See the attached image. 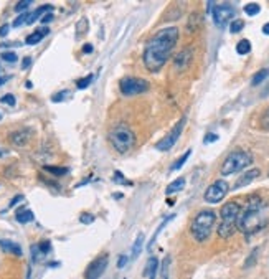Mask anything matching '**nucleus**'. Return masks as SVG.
Masks as SVG:
<instances>
[{"label": "nucleus", "instance_id": "f257e3e1", "mask_svg": "<svg viewBox=\"0 0 269 279\" xmlns=\"http://www.w3.org/2000/svg\"><path fill=\"white\" fill-rule=\"evenodd\" d=\"M179 41V28L167 27L163 30L157 32L144 50V65L150 73H159L163 68V65L169 61V58L174 52L175 45Z\"/></svg>", "mask_w": 269, "mask_h": 279}, {"label": "nucleus", "instance_id": "f03ea898", "mask_svg": "<svg viewBox=\"0 0 269 279\" xmlns=\"http://www.w3.org/2000/svg\"><path fill=\"white\" fill-rule=\"evenodd\" d=\"M264 210H266V205L258 195L250 197L245 208H241V211H239L236 228L245 235H253V233L263 230L268 223Z\"/></svg>", "mask_w": 269, "mask_h": 279}, {"label": "nucleus", "instance_id": "7ed1b4c3", "mask_svg": "<svg viewBox=\"0 0 269 279\" xmlns=\"http://www.w3.org/2000/svg\"><path fill=\"white\" fill-rule=\"evenodd\" d=\"M215 222H216L215 211L213 210H201L192 222V227H190L192 236L198 241V243L207 241L210 238V235H212Z\"/></svg>", "mask_w": 269, "mask_h": 279}, {"label": "nucleus", "instance_id": "20e7f679", "mask_svg": "<svg viewBox=\"0 0 269 279\" xmlns=\"http://www.w3.org/2000/svg\"><path fill=\"white\" fill-rule=\"evenodd\" d=\"M239 211H241V207H239V203L236 202H228L223 205V208H221L220 211L221 223L220 227H218V236H220V238H230V236L234 235Z\"/></svg>", "mask_w": 269, "mask_h": 279}, {"label": "nucleus", "instance_id": "39448f33", "mask_svg": "<svg viewBox=\"0 0 269 279\" xmlns=\"http://www.w3.org/2000/svg\"><path fill=\"white\" fill-rule=\"evenodd\" d=\"M109 140H111L112 147L119 154H127L134 147V144H136V134L126 124H117L109 132Z\"/></svg>", "mask_w": 269, "mask_h": 279}, {"label": "nucleus", "instance_id": "423d86ee", "mask_svg": "<svg viewBox=\"0 0 269 279\" xmlns=\"http://www.w3.org/2000/svg\"><path fill=\"white\" fill-rule=\"evenodd\" d=\"M253 164V156L246 151H234L231 152L225 159L223 165H221V175H233V174L239 172V170L250 167Z\"/></svg>", "mask_w": 269, "mask_h": 279}, {"label": "nucleus", "instance_id": "0eeeda50", "mask_svg": "<svg viewBox=\"0 0 269 279\" xmlns=\"http://www.w3.org/2000/svg\"><path fill=\"white\" fill-rule=\"evenodd\" d=\"M149 88H150L149 81H145L144 78L126 76L119 81V89L124 96L142 94V93H145V91H149Z\"/></svg>", "mask_w": 269, "mask_h": 279}, {"label": "nucleus", "instance_id": "6e6552de", "mask_svg": "<svg viewBox=\"0 0 269 279\" xmlns=\"http://www.w3.org/2000/svg\"><path fill=\"white\" fill-rule=\"evenodd\" d=\"M185 122H187V119H185V118L180 119L179 122L175 124L174 127H172V131L169 132V134L163 137L162 140H159V142L155 144V149H157V151H162V152L170 151V149L174 147L175 144H177L179 137H180V134H182V131H183V127H185Z\"/></svg>", "mask_w": 269, "mask_h": 279}, {"label": "nucleus", "instance_id": "1a4fd4ad", "mask_svg": "<svg viewBox=\"0 0 269 279\" xmlns=\"http://www.w3.org/2000/svg\"><path fill=\"white\" fill-rule=\"evenodd\" d=\"M230 190V185L226 180H216L205 190V202L208 203H220L226 197Z\"/></svg>", "mask_w": 269, "mask_h": 279}, {"label": "nucleus", "instance_id": "9d476101", "mask_svg": "<svg viewBox=\"0 0 269 279\" xmlns=\"http://www.w3.org/2000/svg\"><path fill=\"white\" fill-rule=\"evenodd\" d=\"M212 15H213V20H215L216 27L225 28V25L234 17V8L228 5V3H220V5L215 3V7H213V10H212Z\"/></svg>", "mask_w": 269, "mask_h": 279}, {"label": "nucleus", "instance_id": "9b49d317", "mask_svg": "<svg viewBox=\"0 0 269 279\" xmlns=\"http://www.w3.org/2000/svg\"><path fill=\"white\" fill-rule=\"evenodd\" d=\"M108 268V255L104 253L103 256H98L94 261H91L90 266L86 268L85 279H99L103 276V273Z\"/></svg>", "mask_w": 269, "mask_h": 279}, {"label": "nucleus", "instance_id": "f8f14e48", "mask_svg": "<svg viewBox=\"0 0 269 279\" xmlns=\"http://www.w3.org/2000/svg\"><path fill=\"white\" fill-rule=\"evenodd\" d=\"M32 137H33V129L22 127V129H18V131L12 132V134L8 136V139H10V142L14 144L15 147H25V145L30 142Z\"/></svg>", "mask_w": 269, "mask_h": 279}, {"label": "nucleus", "instance_id": "ddd939ff", "mask_svg": "<svg viewBox=\"0 0 269 279\" xmlns=\"http://www.w3.org/2000/svg\"><path fill=\"white\" fill-rule=\"evenodd\" d=\"M192 58H193V52H192L190 47L182 50V52H180L179 55L175 56V61H174L175 68H177V70H185L188 65H190Z\"/></svg>", "mask_w": 269, "mask_h": 279}, {"label": "nucleus", "instance_id": "4468645a", "mask_svg": "<svg viewBox=\"0 0 269 279\" xmlns=\"http://www.w3.org/2000/svg\"><path fill=\"white\" fill-rule=\"evenodd\" d=\"M259 175H261V170L259 169H250L246 174H243L241 177H239V180L236 182V185H234V189H241V187H245L248 184H251L253 180H256Z\"/></svg>", "mask_w": 269, "mask_h": 279}, {"label": "nucleus", "instance_id": "2eb2a0df", "mask_svg": "<svg viewBox=\"0 0 269 279\" xmlns=\"http://www.w3.org/2000/svg\"><path fill=\"white\" fill-rule=\"evenodd\" d=\"M157 273H159V260L155 256H150L147 260V264L144 268V276L147 279H155L157 278Z\"/></svg>", "mask_w": 269, "mask_h": 279}, {"label": "nucleus", "instance_id": "dca6fc26", "mask_svg": "<svg viewBox=\"0 0 269 279\" xmlns=\"http://www.w3.org/2000/svg\"><path fill=\"white\" fill-rule=\"evenodd\" d=\"M0 248L7 253H12V255H15V256H22V248H20V244H17L10 240H0Z\"/></svg>", "mask_w": 269, "mask_h": 279}, {"label": "nucleus", "instance_id": "f3484780", "mask_svg": "<svg viewBox=\"0 0 269 279\" xmlns=\"http://www.w3.org/2000/svg\"><path fill=\"white\" fill-rule=\"evenodd\" d=\"M50 33V28H40V30H36V32H33L32 35H28L27 36V40H25V43L27 45H36V43H40L41 40L45 38L46 35Z\"/></svg>", "mask_w": 269, "mask_h": 279}, {"label": "nucleus", "instance_id": "a211bd4d", "mask_svg": "<svg viewBox=\"0 0 269 279\" xmlns=\"http://www.w3.org/2000/svg\"><path fill=\"white\" fill-rule=\"evenodd\" d=\"M15 218H17V222L18 223H30L35 220V215H33V211L32 210H28V208H18L17 210V213H15Z\"/></svg>", "mask_w": 269, "mask_h": 279}, {"label": "nucleus", "instance_id": "6ab92c4d", "mask_svg": "<svg viewBox=\"0 0 269 279\" xmlns=\"http://www.w3.org/2000/svg\"><path fill=\"white\" fill-rule=\"evenodd\" d=\"M50 12H53V5H43V7L36 8L35 12H32V14H28L27 25H32V23H35L36 20H38L41 15H43V14H50Z\"/></svg>", "mask_w": 269, "mask_h": 279}, {"label": "nucleus", "instance_id": "aec40b11", "mask_svg": "<svg viewBox=\"0 0 269 279\" xmlns=\"http://www.w3.org/2000/svg\"><path fill=\"white\" fill-rule=\"evenodd\" d=\"M185 178L183 177H180V178H177V180H174L172 184H169L167 185V189H165V193L167 195H172V193H177V192H180V190H183L185 189Z\"/></svg>", "mask_w": 269, "mask_h": 279}, {"label": "nucleus", "instance_id": "412c9836", "mask_svg": "<svg viewBox=\"0 0 269 279\" xmlns=\"http://www.w3.org/2000/svg\"><path fill=\"white\" fill-rule=\"evenodd\" d=\"M174 218H175V213H172V215H169V216H165V218H163V222H162L161 225H159V228H157V230H155L154 236H152V238H150L149 244H147V249H149V251H150V249H152L154 243H155V240H157V236H159V233H161V231L163 230V227H165V225L169 223L170 220H174Z\"/></svg>", "mask_w": 269, "mask_h": 279}, {"label": "nucleus", "instance_id": "4be33fe9", "mask_svg": "<svg viewBox=\"0 0 269 279\" xmlns=\"http://www.w3.org/2000/svg\"><path fill=\"white\" fill-rule=\"evenodd\" d=\"M142 246H144V233L137 235L136 241H134V246H132V260L139 258V255H141V251H142Z\"/></svg>", "mask_w": 269, "mask_h": 279}, {"label": "nucleus", "instance_id": "5701e85b", "mask_svg": "<svg viewBox=\"0 0 269 279\" xmlns=\"http://www.w3.org/2000/svg\"><path fill=\"white\" fill-rule=\"evenodd\" d=\"M236 52H238V55H248V53L251 52V41L246 38L239 40L236 45Z\"/></svg>", "mask_w": 269, "mask_h": 279}, {"label": "nucleus", "instance_id": "b1692460", "mask_svg": "<svg viewBox=\"0 0 269 279\" xmlns=\"http://www.w3.org/2000/svg\"><path fill=\"white\" fill-rule=\"evenodd\" d=\"M269 76V68H264V70H259L258 73L253 76V80H251V85L253 86H258V85H261V83L266 80V78Z\"/></svg>", "mask_w": 269, "mask_h": 279}, {"label": "nucleus", "instance_id": "393cba45", "mask_svg": "<svg viewBox=\"0 0 269 279\" xmlns=\"http://www.w3.org/2000/svg\"><path fill=\"white\" fill-rule=\"evenodd\" d=\"M190 154H192V151H190V149H188V151L185 152L182 157H179V159L175 160L174 164H172V167H170V172H174V170H180V169H182V167H183V164H185V162L188 160V157H190Z\"/></svg>", "mask_w": 269, "mask_h": 279}, {"label": "nucleus", "instance_id": "a878e982", "mask_svg": "<svg viewBox=\"0 0 269 279\" xmlns=\"http://www.w3.org/2000/svg\"><path fill=\"white\" fill-rule=\"evenodd\" d=\"M259 12H261V7H259V3H246L245 5V14L250 15V17H254L258 15Z\"/></svg>", "mask_w": 269, "mask_h": 279}, {"label": "nucleus", "instance_id": "bb28decb", "mask_svg": "<svg viewBox=\"0 0 269 279\" xmlns=\"http://www.w3.org/2000/svg\"><path fill=\"white\" fill-rule=\"evenodd\" d=\"M45 170L53 175H65L68 174V167H54V165H45Z\"/></svg>", "mask_w": 269, "mask_h": 279}, {"label": "nucleus", "instance_id": "cd10ccee", "mask_svg": "<svg viewBox=\"0 0 269 279\" xmlns=\"http://www.w3.org/2000/svg\"><path fill=\"white\" fill-rule=\"evenodd\" d=\"M243 28H245V22H243V20H239V18L233 20V22L230 23V32L231 33H239Z\"/></svg>", "mask_w": 269, "mask_h": 279}, {"label": "nucleus", "instance_id": "c85d7f7f", "mask_svg": "<svg viewBox=\"0 0 269 279\" xmlns=\"http://www.w3.org/2000/svg\"><path fill=\"white\" fill-rule=\"evenodd\" d=\"M43 253L40 251V248H38V243L36 244H33L32 246V260H33V263H38V261L43 260Z\"/></svg>", "mask_w": 269, "mask_h": 279}, {"label": "nucleus", "instance_id": "c756f323", "mask_svg": "<svg viewBox=\"0 0 269 279\" xmlns=\"http://www.w3.org/2000/svg\"><path fill=\"white\" fill-rule=\"evenodd\" d=\"M92 74H90V76H86V78H79V80L76 81V88L78 89H86L88 86L91 85V81H92Z\"/></svg>", "mask_w": 269, "mask_h": 279}, {"label": "nucleus", "instance_id": "7c9ffc66", "mask_svg": "<svg viewBox=\"0 0 269 279\" xmlns=\"http://www.w3.org/2000/svg\"><path fill=\"white\" fill-rule=\"evenodd\" d=\"M258 253H259L258 248H254L253 251H251V255L248 256V260H246V263H245V268H251V266L256 264V258H258Z\"/></svg>", "mask_w": 269, "mask_h": 279}, {"label": "nucleus", "instance_id": "2f4dec72", "mask_svg": "<svg viewBox=\"0 0 269 279\" xmlns=\"http://www.w3.org/2000/svg\"><path fill=\"white\" fill-rule=\"evenodd\" d=\"M2 60L7 61V63H15V61H18V56H17V53L14 52H3Z\"/></svg>", "mask_w": 269, "mask_h": 279}, {"label": "nucleus", "instance_id": "473e14b6", "mask_svg": "<svg viewBox=\"0 0 269 279\" xmlns=\"http://www.w3.org/2000/svg\"><path fill=\"white\" fill-rule=\"evenodd\" d=\"M32 5V0H23V2H18L15 5V12H18V14H25L27 12V8Z\"/></svg>", "mask_w": 269, "mask_h": 279}, {"label": "nucleus", "instance_id": "72a5a7b5", "mask_svg": "<svg viewBox=\"0 0 269 279\" xmlns=\"http://www.w3.org/2000/svg\"><path fill=\"white\" fill-rule=\"evenodd\" d=\"M88 27H90V25H88V20H86V18H81V20H79L78 25H76V32H78V35L81 36L83 33L88 32Z\"/></svg>", "mask_w": 269, "mask_h": 279}, {"label": "nucleus", "instance_id": "f704fd0d", "mask_svg": "<svg viewBox=\"0 0 269 279\" xmlns=\"http://www.w3.org/2000/svg\"><path fill=\"white\" fill-rule=\"evenodd\" d=\"M0 103H2V104H7V106H15V104H17V99H15V96H14V94H5V96H2V98H0Z\"/></svg>", "mask_w": 269, "mask_h": 279}, {"label": "nucleus", "instance_id": "c9c22d12", "mask_svg": "<svg viewBox=\"0 0 269 279\" xmlns=\"http://www.w3.org/2000/svg\"><path fill=\"white\" fill-rule=\"evenodd\" d=\"M169 266H170V256H167L162 263V279H169Z\"/></svg>", "mask_w": 269, "mask_h": 279}, {"label": "nucleus", "instance_id": "e433bc0d", "mask_svg": "<svg viewBox=\"0 0 269 279\" xmlns=\"http://www.w3.org/2000/svg\"><path fill=\"white\" fill-rule=\"evenodd\" d=\"M38 248H40V251L43 253V256H46L50 251H52V243H50V241H46V240L45 241H40Z\"/></svg>", "mask_w": 269, "mask_h": 279}, {"label": "nucleus", "instance_id": "4c0bfd02", "mask_svg": "<svg viewBox=\"0 0 269 279\" xmlns=\"http://www.w3.org/2000/svg\"><path fill=\"white\" fill-rule=\"evenodd\" d=\"M261 129L269 131V107L263 112V116H261Z\"/></svg>", "mask_w": 269, "mask_h": 279}, {"label": "nucleus", "instance_id": "58836bf2", "mask_svg": "<svg viewBox=\"0 0 269 279\" xmlns=\"http://www.w3.org/2000/svg\"><path fill=\"white\" fill-rule=\"evenodd\" d=\"M27 18H28V12H25V14H22L20 17H17L15 22H14V27H15V28L22 27L23 23H27Z\"/></svg>", "mask_w": 269, "mask_h": 279}, {"label": "nucleus", "instance_id": "ea45409f", "mask_svg": "<svg viewBox=\"0 0 269 279\" xmlns=\"http://www.w3.org/2000/svg\"><path fill=\"white\" fill-rule=\"evenodd\" d=\"M66 96H70V91H60V93L53 94L52 101H53V103H61V101H65Z\"/></svg>", "mask_w": 269, "mask_h": 279}, {"label": "nucleus", "instance_id": "a19ab883", "mask_svg": "<svg viewBox=\"0 0 269 279\" xmlns=\"http://www.w3.org/2000/svg\"><path fill=\"white\" fill-rule=\"evenodd\" d=\"M114 182H117V184H121V185H132V182L126 180L121 172H114Z\"/></svg>", "mask_w": 269, "mask_h": 279}, {"label": "nucleus", "instance_id": "79ce46f5", "mask_svg": "<svg viewBox=\"0 0 269 279\" xmlns=\"http://www.w3.org/2000/svg\"><path fill=\"white\" fill-rule=\"evenodd\" d=\"M79 220H81L83 225H91L92 222H94V215H91V213H83L81 216H79Z\"/></svg>", "mask_w": 269, "mask_h": 279}, {"label": "nucleus", "instance_id": "37998d69", "mask_svg": "<svg viewBox=\"0 0 269 279\" xmlns=\"http://www.w3.org/2000/svg\"><path fill=\"white\" fill-rule=\"evenodd\" d=\"M198 20H200V17L197 14H193L190 17V22H188V30H195V25H198Z\"/></svg>", "mask_w": 269, "mask_h": 279}, {"label": "nucleus", "instance_id": "c03bdc74", "mask_svg": "<svg viewBox=\"0 0 269 279\" xmlns=\"http://www.w3.org/2000/svg\"><path fill=\"white\" fill-rule=\"evenodd\" d=\"M50 22H53V14L50 12V14H45L43 17H41V23L43 25H48Z\"/></svg>", "mask_w": 269, "mask_h": 279}, {"label": "nucleus", "instance_id": "a18cd8bd", "mask_svg": "<svg viewBox=\"0 0 269 279\" xmlns=\"http://www.w3.org/2000/svg\"><path fill=\"white\" fill-rule=\"evenodd\" d=\"M22 200H23V195H17V197H14V198L10 200V203H8V208L15 207L17 203H18V202H22Z\"/></svg>", "mask_w": 269, "mask_h": 279}, {"label": "nucleus", "instance_id": "49530a36", "mask_svg": "<svg viewBox=\"0 0 269 279\" xmlns=\"http://www.w3.org/2000/svg\"><path fill=\"white\" fill-rule=\"evenodd\" d=\"M215 140H218L216 134H207V136H205V144H212V142H215Z\"/></svg>", "mask_w": 269, "mask_h": 279}, {"label": "nucleus", "instance_id": "de8ad7c7", "mask_svg": "<svg viewBox=\"0 0 269 279\" xmlns=\"http://www.w3.org/2000/svg\"><path fill=\"white\" fill-rule=\"evenodd\" d=\"M127 260H129V258L126 256V255H121L119 256V261H117V268H124L126 263H127Z\"/></svg>", "mask_w": 269, "mask_h": 279}, {"label": "nucleus", "instance_id": "09e8293b", "mask_svg": "<svg viewBox=\"0 0 269 279\" xmlns=\"http://www.w3.org/2000/svg\"><path fill=\"white\" fill-rule=\"evenodd\" d=\"M8 78H10V76H7V74H3V70H2V66H0V86H2V85H5V83L8 81Z\"/></svg>", "mask_w": 269, "mask_h": 279}, {"label": "nucleus", "instance_id": "8fccbe9b", "mask_svg": "<svg viewBox=\"0 0 269 279\" xmlns=\"http://www.w3.org/2000/svg\"><path fill=\"white\" fill-rule=\"evenodd\" d=\"M30 65H32V58H30V56L23 58V63H22V68H23V70H27V68H28V66H30Z\"/></svg>", "mask_w": 269, "mask_h": 279}, {"label": "nucleus", "instance_id": "3c124183", "mask_svg": "<svg viewBox=\"0 0 269 279\" xmlns=\"http://www.w3.org/2000/svg\"><path fill=\"white\" fill-rule=\"evenodd\" d=\"M8 30H10V27L8 25H3V27H0V36H5Z\"/></svg>", "mask_w": 269, "mask_h": 279}, {"label": "nucleus", "instance_id": "603ef678", "mask_svg": "<svg viewBox=\"0 0 269 279\" xmlns=\"http://www.w3.org/2000/svg\"><path fill=\"white\" fill-rule=\"evenodd\" d=\"M83 53H92V45L91 43H86L85 47H83Z\"/></svg>", "mask_w": 269, "mask_h": 279}, {"label": "nucleus", "instance_id": "864d4df0", "mask_svg": "<svg viewBox=\"0 0 269 279\" xmlns=\"http://www.w3.org/2000/svg\"><path fill=\"white\" fill-rule=\"evenodd\" d=\"M263 33H264V35H268V36H269V23H266V25H264V27H263Z\"/></svg>", "mask_w": 269, "mask_h": 279}, {"label": "nucleus", "instance_id": "5fc2aeb1", "mask_svg": "<svg viewBox=\"0 0 269 279\" xmlns=\"http://www.w3.org/2000/svg\"><path fill=\"white\" fill-rule=\"evenodd\" d=\"M32 86H33V85H32V81H27V88H28V89H32Z\"/></svg>", "mask_w": 269, "mask_h": 279}, {"label": "nucleus", "instance_id": "6e6d98bb", "mask_svg": "<svg viewBox=\"0 0 269 279\" xmlns=\"http://www.w3.org/2000/svg\"><path fill=\"white\" fill-rule=\"evenodd\" d=\"M2 156H3V152H2V151H0V157H2Z\"/></svg>", "mask_w": 269, "mask_h": 279}, {"label": "nucleus", "instance_id": "4d7b16f0", "mask_svg": "<svg viewBox=\"0 0 269 279\" xmlns=\"http://www.w3.org/2000/svg\"><path fill=\"white\" fill-rule=\"evenodd\" d=\"M268 177H269V174H268Z\"/></svg>", "mask_w": 269, "mask_h": 279}]
</instances>
